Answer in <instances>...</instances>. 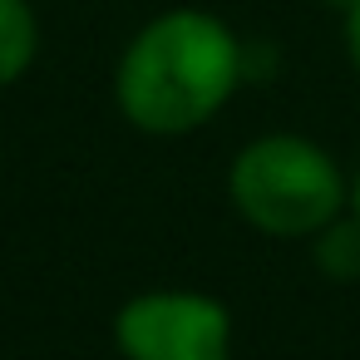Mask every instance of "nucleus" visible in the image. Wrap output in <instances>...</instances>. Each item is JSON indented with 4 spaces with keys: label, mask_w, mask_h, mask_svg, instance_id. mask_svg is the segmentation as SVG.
Listing matches in <instances>:
<instances>
[{
    "label": "nucleus",
    "mask_w": 360,
    "mask_h": 360,
    "mask_svg": "<svg viewBox=\"0 0 360 360\" xmlns=\"http://www.w3.org/2000/svg\"><path fill=\"white\" fill-rule=\"evenodd\" d=\"M350 212L360 217V173H355V183H350Z\"/></svg>",
    "instance_id": "7"
},
{
    "label": "nucleus",
    "mask_w": 360,
    "mask_h": 360,
    "mask_svg": "<svg viewBox=\"0 0 360 360\" xmlns=\"http://www.w3.org/2000/svg\"><path fill=\"white\" fill-rule=\"evenodd\" d=\"M316 266L326 271V276H335V281H350V276H360V217L350 212H340L335 222H326L321 232H316Z\"/></svg>",
    "instance_id": "5"
},
{
    "label": "nucleus",
    "mask_w": 360,
    "mask_h": 360,
    "mask_svg": "<svg viewBox=\"0 0 360 360\" xmlns=\"http://www.w3.org/2000/svg\"><path fill=\"white\" fill-rule=\"evenodd\" d=\"M124 360H232V311L202 291H139L114 316Z\"/></svg>",
    "instance_id": "3"
},
{
    "label": "nucleus",
    "mask_w": 360,
    "mask_h": 360,
    "mask_svg": "<svg viewBox=\"0 0 360 360\" xmlns=\"http://www.w3.org/2000/svg\"><path fill=\"white\" fill-rule=\"evenodd\" d=\"M242 84V45L207 11H163L124 50L114 99L153 139L202 129Z\"/></svg>",
    "instance_id": "1"
},
{
    "label": "nucleus",
    "mask_w": 360,
    "mask_h": 360,
    "mask_svg": "<svg viewBox=\"0 0 360 360\" xmlns=\"http://www.w3.org/2000/svg\"><path fill=\"white\" fill-rule=\"evenodd\" d=\"M40 55V25L30 0H0V89L15 84Z\"/></svg>",
    "instance_id": "4"
},
{
    "label": "nucleus",
    "mask_w": 360,
    "mask_h": 360,
    "mask_svg": "<svg viewBox=\"0 0 360 360\" xmlns=\"http://www.w3.org/2000/svg\"><path fill=\"white\" fill-rule=\"evenodd\" d=\"M345 55L360 75V0H345Z\"/></svg>",
    "instance_id": "6"
},
{
    "label": "nucleus",
    "mask_w": 360,
    "mask_h": 360,
    "mask_svg": "<svg viewBox=\"0 0 360 360\" xmlns=\"http://www.w3.org/2000/svg\"><path fill=\"white\" fill-rule=\"evenodd\" d=\"M227 198L266 237H316L345 212V173L311 139L266 134L232 158Z\"/></svg>",
    "instance_id": "2"
}]
</instances>
